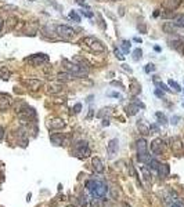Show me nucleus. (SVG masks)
<instances>
[{
    "instance_id": "obj_35",
    "label": "nucleus",
    "mask_w": 184,
    "mask_h": 207,
    "mask_svg": "<svg viewBox=\"0 0 184 207\" xmlns=\"http://www.w3.org/2000/svg\"><path fill=\"white\" fill-rule=\"evenodd\" d=\"M141 57H143V51L140 49H136L134 51H133V59H134V61H140Z\"/></svg>"
},
{
    "instance_id": "obj_17",
    "label": "nucleus",
    "mask_w": 184,
    "mask_h": 207,
    "mask_svg": "<svg viewBox=\"0 0 184 207\" xmlns=\"http://www.w3.org/2000/svg\"><path fill=\"white\" fill-rule=\"evenodd\" d=\"M63 91V84L61 83H51L47 86V93L49 94H58Z\"/></svg>"
},
{
    "instance_id": "obj_44",
    "label": "nucleus",
    "mask_w": 184,
    "mask_h": 207,
    "mask_svg": "<svg viewBox=\"0 0 184 207\" xmlns=\"http://www.w3.org/2000/svg\"><path fill=\"white\" fill-rule=\"evenodd\" d=\"M115 54H116V57H118L119 59H123V58H125V57L121 54V51H118V49H115Z\"/></svg>"
},
{
    "instance_id": "obj_23",
    "label": "nucleus",
    "mask_w": 184,
    "mask_h": 207,
    "mask_svg": "<svg viewBox=\"0 0 184 207\" xmlns=\"http://www.w3.org/2000/svg\"><path fill=\"white\" fill-rule=\"evenodd\" d=\"M79 204H80V207H89V203H90V199L87 195H80L79 196Z\"/></svg>"
},
{
    "instance_id": "obj_4",
    "label": "nucleus",
    "mask_w": 184,
    "mask_h": 207,
    "mask_svg": "<svg viewBox=\"0 0 184 207\" xmlns=\"http://www.w3.org/2000/svg\"><path fill=\"white\" fill-rule=\"evenodd\" d=\"M63 62H64V65H65L66 72H69L73 78H82V76L89 73V72L85 71L83 68H80V66H79L78 64H75L73 61H66V59H64Z\"/></svg>"
},
{
    "instance_id": "obj_46",
    "label": "nucleus",
    "mask_w": 184,
    "mask_h": 207,
    "mask_svg": "<svg viewBox=\"0 0 184 207\" xmlns=\"http://www.w3.org/2000/svg\"><path fill=\"white\" fill-rule=\"evenodd\" d=\"M82 13V15H85V17H93V13H87V11H80Z\"/></svg>"
},
{
    "instance_id": "obj_21",
    "label": "nucleus",
    "mask_w": 184,
    "mask_h": 207,
    "mask_svg": "<svg viewBox=\"0 0 184 207\" xmlns=\"http://www.w3.org/2000/svg\"><path fill=\"white\" fill-rule=\"evenodd\" d=\"M138 110H140V105H137V104H130V105L126 107V113L129 116H134Z\"/></svg>"
},
{
    "instance_id": "obj_39",
    "label": "nucleus",
    "mask_w": 184,
    "mask_h": 207,
    "mask_svg": "<svg viewBox=\"0 0 184 207\" xmlns=\"http://www.w3.org/2000/svg\"><path fill=\"white\" fill-rule=\"evenodd\" d=\"M73 110H75V113H79L82 110V104H76L75 107H73Z\"/></svg>"
},
{
    "instance_id": "obj_1",
    "label": "nucleus",
    "mask_w": 184,
    "mask_h": 207,
    "mask_svg": "<svg viewBox=\"0 0 184 207\" xmlns=\"http://www.w3.org/2000/svg\"><path fill=\"white\" fill-rule=\"evenodd\" d=\"M85 188L90 192L92 197H97V199H101V197H104L105 195L108 193V186H107V184L101 182V181H97V180H89V181H86Z\"/></svg>"
},
{
    "instance_id": "obj_53",
    "label": "nucleus",
    "mask_w": 184,
    "mask_h": 207,
    "mask_svg": "<svg viewBox=\"0 0 184 207\" xmlns=\"http://www.w3.org/2000/svg\"><path fill=\"white\" fill-rule=\"evenodd\" d=\"M133 40H134L136 43H141V39H140V37H134V39H133Z\"/></svg>"
},
{
    "instance_id": "obj_7",
    "label": "nucleus",
    "mask_w": 184,
    "mask_h": 207,
    "mask_svg": "<svg viewBox=\"0 0 184 207\" xmlns=\"http://www.w3.org/2000/svg\"><path fill=\"white\" fill-rule=\"evenodd\" d=\"M25 61L31 62L33 66H40V65L49 62V57H47L46 54H35V55H32L31 58H26Z\"/></svg>"
},
{
    "instance_id": "obj_6",
    "label": "nucleus",
    "mask_w": 184,
    "mask_h": 207,
    "mask_svg": "<svg viewBox=\"0 0 184 207\" xmlns=\"http://www.w3.org/2000/svg\"><path fill=\"white\" fill-rule=\"evenodd\" d=\"M56 33L60 36V37H63V39H69V37L75 36V30L68 25H57L56 26Z\"/></svg>"
},
{
    "instance_id": "obj_24",
    "label": "nucleus",
    "mask_w": 184,
    "mask_h": 207,
    "mask_svg": "<svg viewBox=\"0 0 184 207\" xmlns=\"http://www.w3.org/2000/svg\"><path fill=\"white\" fill-rule=\"evenodd\" d=\"M130 93L133 94V95H137V94H140V91H141V87H140V84L137 83L136 80L131 81V86H130Z\"/></svg>"
},
{
    "instance_id": "obj_2",
    "label": "nucleus",
    "mask_w": 184,
    "mask_h": 207,
    "mask_svg": "<svg viewBox=\"0 0 184 207\" xmlns=\"http://www.w3.org/2000/svg\"><path fill=\"white\" fill-rule=\"evenodd\" d=\"M137 145V159L140 163H148L151 160V155L148 152V144L144 138H140L136 142Z\"/></svg>"
},
{
    "instance_id": "obj_56",
    "label": "nucleus",
    "mask_w": 184,
    "mask_h": 207,
    "mask_svg": "<svg viewBox=\"0 0 184 207\" xmlns=\"http://www.w3.org/2000/svg\"><path fill=\"white\" fill-rule=\"evenodd\" d=\"M28 2H35V0H28Z\"/></svg>"
},
{
    "instance_id": "obj_14",
    "label": "nucleus",
    "mask_w": 184,
    "mask_h": 207,
    "mask_svg": "<svg viewBox=\"0 0 184 207\" xmlns=\"http://www.w3.org/2000/svg\"><path fill=\"white\" fill-rule=\"evenodd\" d=\"M181 0H165L162 6L166 8V10H176L179 6H180Z\"/></svg>"
},
{
    "instance_id": "obj_33",
    "label": "nucleus",
    "mask_w": 184,
    "mask_h": 207,
    "mask_svg": "<svg viewBox=\"0 0 184 207\" xmlns=\"http://www.w3.org/2000/svg\"><path fill=\"white\" fill-rule=\"evenodd\" d=\"M168 84L172 88H174V91H177V93H180V91H181V87L179 86L177 81H174V80H172V79H170V80L168 81Z\"/></svg>"
},
{
    "instance_id": "obj_55",
    "label": "nucleus",
    "mask_w": 184,
    "mask_h": 207,
    "mask_svg": "<svg viewBox=\"0 0 184 207\" xmlns=\"http://www.w3.org/2000/svg\"><path fill=\"white\" fill-rule=\"evenodd\" d=\"M181 53H183V55H184V49H183V50H181Z\"/></svg>"
},
{
    "instance_id": "obj_19",
    "label": "nucleus",
    "mask_w": 184,
    "mask_h": 207,
    "mask_svg": "<svg viewBox=\"0 0 184 207\" xmlns=\"http://www.w3.org/2000/svg\"><path fill=\"white\" fill-rule=\"evenodd\" d=\"M50 139H51L53 145H56V146L64 145V135H63V134H51Z\"/></svg>"
},
{
    "instance_id": "obj_11",
    "label": "nucleus",
    "mask_w": 184,
    "mask_h": 207,
    "mask_svg": "<svg viewBox=\"0 0 184 207\" xmlns=\"http://www.w3.org/2000/svg\"><path fill=\"white\" fill-rule=\"evenodd\" d=\"M11 107V97L8 94L0 93V110H7Z\"/></svg>"
},
{
    "instance_id": "obj_10",
    "label": "nucleus",
    "mask_w": 184,
    "mask_h": 207,
    "mask_svg": "<svg viewBox=\"0 0 184 207\" xmlns=\"http://www.w3.org/2000/svg\"><path fill=\"white\" fill-rule=\"evenodd\" d=\"M118 149H119V141L116 138L111 139L107 145V153H108V158H114V156L118 153Z\"/></svg>"
},
{
    "instance_id": "obj_28",
    "label": "nucleus",
    "mask_w": 184,
    "mask_h": 207,
    "mask_svg": "<svg viewBox=\"0 0 184 207\" xmlns=\"http://www.w3.org/2000/svg\"><path fill=\"white\" fill-rule=\"evenodd\" d=\"M162 29H163L166 33H176V29H177V28H176L172 22H168V24H165Z\"/></svg>"
},
{
    "instance_id": "obj_51",
    "label": "nucleus",
    "mask_w": 184,
    "mask_h": 207,
    "mask_svg": "<svg viewBox=\"0 0 184 207\" xmlns=\"http://www.w3.org/2000/svg\"><path fill=\"white\" fill-rule=\"evenodd\" d=\"M109 95H111V97H115V98H121V95H119L118 93H111Z\"/></svg>"
},
{
    "instance_id": "obj_22",
    "label": "nucleus",
    "mask_w": 184,
    "mask_h": 207,
    "mask_svg": "<svg viewBox=\"0 0 184 207\" xmlns=\"http://www.w3.org/2000/svg\"><path fill=\"white\" fill-rule=\"evenodd\" d=\"M73 76L69 72H61V73L57 75V80L58 81H68V80H72Z\"/></svg>"
},
{
    "instance_id": "obj_48",
    "label": "nucleus",
    "mask_w": 184,
    "mask_h": 207,
    "mask_svg": "<svg viewBox=\"0 0 184 207\" xmlns=\"http://www.w3.org/2000/svg\"><path fill=\"white\" fill-rule=\"evenodd\" d=\"M111 84H112V86H119V87H123V86H122L119 81H111Z\"/></svg>"
},
{
    "instance_id": "obj_50",
    "label": "nucleus",
    "mask_w": 184,
    "mask_h": 207,
    "mask_svg": "<svg viewBox=\"0 0 184 207\" xmlns=\"http://www.w3.org/2000/svg\"><path fill=\"white\" fill-rule=\"evenodd\" d=\"M76 3H78V4H80V6H85V7H87V6H86V3H85V2H83V0H76Z\"/></svg>"
},
{
    "instance_id": "obj_15",
    "label": "nucleus",
    "mask_w": 184,
    "mask_h": 207,
    "mask_svg": "<svg viewBox=\"0 0 184 207\" xmlns=\"http://www.w3.org/2000/svg\"><path fill=\"white\" fill-rule=\"evenodd\" d=\"M157 173L159 174L161 178H166L169 175V173H170L169 164H161V163H159V166H158V168H157Z\"/></svg>"
},
{
    "instance_id": "obj_26",
    "label": "nucleus",
    "mask_w": 184,
    "mask_h": 207,
    "mask_svg": "<svg viewBox=\"0 0 184 207\" xmlns=\"http://www.w3.org/2000/svg\"><path fill=\"white\" fill-rule=\"evenodd\" d=\"M154 84L157 86L158 88H162V91H168V93L170 91V88H168V86H166V84H163L162 81H159L158 76H155V78H154Z\"/></svg>"
},
{
    "instance_id": "obj_34",
    "label": "nucleus",
    "mask_w": 184,
    "mask_h": 207,
    "mask_svg": "<svg viewBox=\"0 0 184 207\" xmlns=\"http://www.w3.org/2000/svg\"><path fill=\"white\" fill-rule=\"evenodd\" d=\"M89 207H101V202H100V199H97V197H92V199H90V203H89Z\"/></svg>"
},
{
    "instance_id": "obj_49",
    "label": "nucleus",
    "mask_w": 184,
    "mask_h": 207,
    "mask_svg": "<svg viewBox=\"0 0 184 207\" xmlns=\"http://www.w3.org/2000/svg\"><path fill=\"white\" fill-rule=\"evenodd\" d=\"M102 126H109V120L108 119H104V120H102Z\"/></svg>"
},
{
    "instance_id": "obj_3",
    "label": "nucleus",
    "mask_w": 184,
    "mask_h": 207,
    "mask_svg": "<svg viewBox=\"0 0 184 207\" xmlns=\"http://www.w3.org/2000/svg\"><path fill=\"white\" fill-rule=\"evenodd\" d=\"M82 43L86 44L92 51H94V53H104L105 51V46L102 44V42H100V40L97 39V37H94V36H86V37H83Z\"/></svg>"
},
{
    "instance_id": "obj_13",
    "label": "nucleus",
    "mask_w": 184,
    "mask_h": 207,
    "mask_svg": "<svg viewBox=\"0 0 184 207\" xmlns=\"http://www.w3.org/2000/svg\"><path fill=\"white\" fill-rule=\"evenodd\" d=\"M168 43H169V46H170L172 49H174V50H180L181 46H184L183 39H181V37H177V36H174L173 39L170 37V39L168 40Z\"/></svg>"
},
{
    "instance_id": "obj_20",
    "label": "nucleus",
    "mask_w": 184,
    "mask_h": 207,
    "mask_svg": "<svg viewBox=\"0 0 184 207\" xmlns=\"http://www.w3.org/2000/svg\"><path fill=\"white\" fill-rule=\"evenodd\" d=\"M25 83L28 84L29 88L31 90H33V91L39 90V87L42 86V81H40L39 79H28V80H25Z\"/></svg>"
},
{
    "instance_id": "obj_40",
    "label": "nucleus",
    "mask_w": 184,
    "mask_h": 207,
    "mask_svg": "<svg viewBox=\"0 0 184 207\" xmlns=\"http://www.w3.org/2000/svg\"><path fill=\"white\" fill-rule=\"evenodd\" d=\"M155 95H157L158 98H163V91H161L159 88H157V90H155Z\"/></svg>"
},
{
    "instance_id": "obj_27",
    "label": "nucleus",
    "mask_w": 184,
    "mask_h": 207,
    "mask_svg": "<svg viewBox=\"0 0 184 207\" xmlns=\"http://www.w3.org/2000/svg\"><path fill=\"white\" fill-rule=\"evenodd\" d=\"M137 129L141 131V134H144V135H147V134H150V127L145 126L144 123H143L141 120H138V123H137Z\"/></svg>"
},
{
    "instance_id": "obj_45",
    "label": "nucleus",
    "mask_w": 184,
    "mask_h": 207,
    "mask_svg": "<svg viewBox=\"0 0 184 207\" xmlns=\"http://www.w3.org/2000/svg\"><path fill=\"white\" fill-rule=\"evenodd\" d=\"M177 120H180V117H179V116L172 117V124H177Z\"/></svg>"
},
{
    "instance_id": "obj_5",
    "label": "nucleus",
    "mask_w": 184,
    "mask_h": 207,
    "mask_svg": "<svg viewBox=\"0 0 184 207\" xmlns=\"http://www.w3.org/2000/svg\"><path fill=\"white\" fill-rule=\"evenodd\" d=\"M75 153H76V156H78L79 159L89 158L92 152H90V148H89L87 141H83V139L78 141V142L75 144Z\"/></svg>"
},
{
    "instance_id": "obj_8",
    "label": "nucleus",
    "mask_w": 184,
    "mask_h": 207,
    "mask_svg": "<svg viewBox=\"0 0 184 207\" xmlns=\"http://www.w3.org/2000/svg\"><path fill=\"white\" fill-rule=\"evenodd\" d=\"M169 142H170V148L176 155H181L184 151V144L179 137H173V138L169 139Z\"/></svg>"
},
{
    "instance_id": "obj_16",
    "label": "nucleus",
    "mask_w": 184,
    "mask_h": 207,
    "mask_svg": "<svg viewBox=\"0 0 184 207\" xmlns=\"http://www.w3.org/2000/svg\"><path fill=\"white\" fill-rule=\"evenodd\" d=\"M64 126H65V122H64L63 119H60V117H54V119H51V122H50V129H53V130L63 129Z\"/></svg>"
},
{
    "instance_id": "obj_30",
    "label": "nucleus",
    "mask_w": 184,
    "mask_h": 207,
    "mask_svg": "<svg viewBox=\"0 0 184 207\" xmlns=\"http://www.w3.org/2000/svg\"><path fill=\"white\" fill-rule=\"evenodd\" d=\"M161 17L163 18V20H172V18L174 17V11L173 10H165V11H162Z\"/></svg>"
},
{
    "instance_id": "obj_18",
    "label": "nucleus",
    "mask_w": 184,
    "mask_h": 207,
    "mask_svg": "<svg viewBox=\"0 0 184 207\" xmlns=\"http://www.w3.org/2000/svg\"><path fill=\"white\" fill-rule=\"evenodd\" d=\"M172 24L176 28H184V14H177L172 18Z\"/></svg>"
},
{
    "instance_id": "obj_41",
    "label": "nucleus",
    "mask_w": 184,
    "mask_h": 207,
    "mask_svg": "<svg viewBox=\"0 0 184 207\" xmlns=\"http://www.w3.org/2000/svg\"><path fill=\"white\" fill-rule=\"evenodd\" d=\"M3 10H17V6H10V4H7V6H3Z\"/></svg>"
},
{
    "instance_id": "obj_12",
    "label": "nucleus",
    "mask_w": 184,
    "mask_h": 207,
    "mask_svg": "<svg viewBox=\"0 0 184 207\" xmlns=\"http://www.w3.org/2000/svg\"><path fill=\"white\" fill-rule=\"evenodd\" d=\"M92 164H93V168H94L95 173H98V174L104 173V163H102V160L100 158H93Z\"/></svg>"
},
{
    "instance_id": "obj_43",
    "label": "nucleus",
    "mask_w": 184,
    "mask_h": 207,
    "mask_svg": "<svg viewBox=\"0 0 184 207\" xmlns=\"http://www.w3.org/2000/svg\"><path fill=\"white\" fill-rule=\"evenodd\" d=\"M170 206H172V207H183V204H181L180 202H172Z\"/></svg>"
},
{
    "instance_id": "obj_9",
    "label": "nucleus",
    "mask_w": 184,
    "mask_h": 207,
    "mask_svg": "<svg viewBox=\"0 0 184 207\" xmlns=\"http://www.w3.org/2000/svg\"><path fill=\"white\" fill-rule=\"evenodd\" d=\"M163 139L162 138H155L151 142V152L154 155H162V152L165 151V145H163Z\"/></svg>"
},
{
    "instance_id": "obj_31",
    "label": "nucleus",
    "mask_w": 184,
    "mask_h": 207,
    "mask_svg": "<svg viewBox=\"0 0 184 207\" xmlns=\"http://www.w3.org/2000/svg\"><path fill=\"white\" fill-rule=\"evenodd\" d=\"M155 117L158 119V123L159 124H166V122H168L166 116H165L163 113H161V112H157V113H155Z\"/></svg>"
},
{
    "instance_id": "obj_32",
    "label": "nucleus",
    "mask_w": 184,
    "mask_h": 207,
    "mask_svg": "<svg viewBox=\"0 0 184 207\" xmlns=\"http://www.w3.org/2000/svg\"><path fill=\"white\" fill-rule=\"evenodd\" d=\"M121 49L123 50V53H125V54H128L129 50H130V42H128V40H122Z\"/></svg>"
},
{
    "instance_id": "obj_37",
    "label": "nucleus",
    "mask_w": 184,
    "mask_h": 207,
    "mask_svg": "<svg viewBox=\"0 0 184 207\" xmlns=\"http://www.w3.org/2000/svg\"><path fill=\"white\" fill-rule=\"evenodd\" d=\"M155 71V66L152 64H147L145 65V73H150V72H154Z\"/></svg>"
},
{
    "instance_id": "obj_36",
    "label": "nucleus",
    "mask_w": 184,
    "mask_h": 207,
    "mask_svg": "<svg viewBox=\"0 0 184 207\" xmlns=\"http://www.w3.org/2000/svg\"><path fill=\"white\" fill-rule=\"evenodd\" d=\"M69 18H71V20H73L75 22H80V17L78 15V13H76L75 10H72L71 13H69Z\"/></svg>"
},
{
    "instance_id": "obj_54",
    "label": "nucleus",
    "mask_w": 184,
    "mask_h": 207,
    "mask_svg": "<svg viewBox=\"0 0 184 207\" xmlns=\"http://www.w3.org/2000/svg\"><path fill=\"white\" fill-rule=\"evenodd\" d=\"M92 116H93V109H90V112H89V116H87V119H92Z\"/></svg>"
},
{
    "instance_id": "obj_29",
    "label": "nucleus",
    "mask_w": 184,
    "mask_h": 207,
    "mask_svg": "<svg viewBox=\"0 0 184 207\" xmlns=\"http://www.w3.org/2000/svg\"><path fill=\"white\" fill-rule=\"evenodd\" d=\"M158 166H159V162H157L155 159H151L150 162L147 163V167L151 170V171H157V168H158Z\"/></svg>"
},
{
    "instance_id": "obj_52",
    "label": "nucleus",
    "mask_w": 184,
    "mask_h": 207,
    "mask_svg": "<svg viewBox=\"0 0 184 207\" xmlns=\"http://www.w3.org/2000/svg\"><path fill=\"white\" fill-rule=\"evenodd\" d=\"M3 25H4L3 20H0V32H2V29H3Z\"/></svg>"
},
{
    "instance_id": "obj_47",
    "label": "nucleus",
    "mask_w": 184,
    "mask_h": 207,
    "mask_svg": "<svg viewBox=\"0 0 184 207\" xmlns=\"http://www.w3.org/2000/svg\"><path fill=\"white\" fill-rule=\"evenodd\" d=\"M3 137H4V129L2 126H0V141L3 139Z\"/></svg>"
},
{
    "instance_id": "obj_25",
    "label": "nucleus",
    "mask_w": 184,
    "mask_h": 207,
    "mask_svg": "<svg viewBox=\"0 0 184 207\" xmlns=\"http://www.w3.org/2000/svg\"><path fill=\"white\" fill-rule=\"evenodd\" d=\"M8 78H10V71L7 69V66H0V79L8 80Z\"/></svg>"
},
{
    "instance_id": "obj_38",
    "label": "nucleus",
    "mask_w": 184,
    "mask_h": 207,
    "mask_svg": "<svg viewBox=\"0 0 184 207\" xmlns=\"http://www.w3.org/2000/svg\"><path fill=\"white\" fill-rule=\"evenodd\" d=\"M150 131H154V133H159V127L157 124H151L150 126Z\"/></svg>"
},
{
    "instance_id": "obj_42",
    "label": "nucleus",
    "mask_w": 184,
    "mask_h": 207,
    "mask_svg": "<svg viewBox=\"0 0 184 207\" xmlns=\"http://www.w3.org/2000/svg\"><path fill=\"white\" fill-rule=\"evenodd\" d=\"M15 22H17L15 17H14V18H10V20H8V25H10V28H13V25H15Z\"/></svg>"
}]
</instances>
